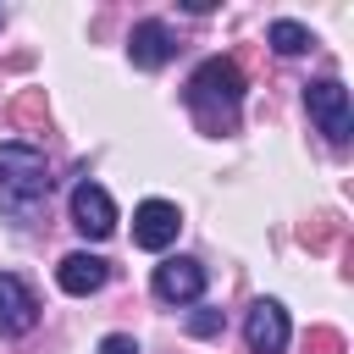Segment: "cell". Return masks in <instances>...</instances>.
I'll return each mask as SVG.
<instances>
[{
  "instance_id": "6da1fadb",
  "label": "cell",
  "mask_w": 354,
  "mask_h": 354,
  "mask_svg": "<svg viewBox=\"0 0 354 354\" xmlns=\"http://www.w3.org/2000/svg\"><path fill=\"white\" fill-rule=\"evenodd\" d=\"M238 105H243V72L232 55H210L199 61V72L188 77V111L205 133H232L238 127Z\"/></svg>"
},
{
  "instance_id": "7a4b0ae2",
  "label": "cell",
  "mask_w": 354,
  "mask_h": 354,
  "mask_svg": "<svg viewBox=\"0 0 354 354\" xmlns=\"http://www.w3.org/2000/svg\"><path fill=\"white\" fill-rule=\"evenodd\" d=\"M44 194H50V166H44V155H39L33 144H22V138L0 144V199H6L11 210H28V205H39Z\"/></svg>"
},
{
  "instance_id": "3957f363",
  "label": "cell",
  "mask_w": 354,
  "mask_h": 354,
  "mask_svg": "<svg viewBox=\"0 0 354 354\" xmlns=\"http://www.w3.org/2000/svg\"><path fill=\"white\" fill-rule=\"evenodd\" d=\"M304 111H310V122L326 133V144H348V138H354V105H348V88H343L337 77L304 83Z\"/></svg>"
},
{
  "instance_id": "277c9868",
  "label": "cell",
  "mask_w": 354,
  "mask_h": 354,
  "mask_svg": "<svg viewBox=\"0 0 354 354\" xmlns=\"http://www.w3.org/2000/svg\"><path fill=\"white\" fill-rule=\"evenodd\" d=\"M243 343L254 354H282L288 348V310L277 299H254L243 315Z\"/></svg>"
},
{
  "instance_id": "5b68a950",
  "label": "cell",
  "mask_w": 354,
  "mask_h": 354,
  "mask_svg": "<svg viewBox=\"0 0 354 354\" xmlns=\"http://www.w3.org/2000/svg\"><path fill=\"white\" fill-rule=\"evenodd\" d=\"M72 227L83 238H111L116 232V205L100 183H77L72 188Z\"/></svg>"
},
{
  "instance_id": "8992f818",
  "label": "cell",
  "mask_w": 354,
  "mask_h": 354,
  "mask_svg": "<svg viewBox=\"0 0 354 354\" xmlns=\"http://www.w3.org/2000/svg\"><path fill=\"white\" fill-rule=\"evenodd\" d=\"M177 227H183V216H177V205H166V199H144V205L133 210V243L149 249V254H160L166 243H177Z\"/></svg>"
},
{
  "instance_id": "52a82bcc",
  "label": "cell",
  "mask_w": 354,
  "mask_h": 354,
  "mask_svg": "<svg viewBox=\"0 0 354 354\" xmlns=\"http://www.w3.org/2000/svg\"><path fill=\"white\" fill-rule=\"evenodd\" d=\"M155 293H160L166 304H194V299L205 293V266L188 260V254L160 260V266H155Z\"/></svg>"
},
{
  "instance_id": "ba28073f",
  "label": "cell",
  "mask_w": 354,
  "mask_h": 354,
  "mask_svg": "<svg viewBox=\"0 0 354 354\" xmlns=\"http://www.w3.org/2000/svg\"><path fill=\"white\" fill-rule=\"evenodd\" d=\"M33 326H39V299L28 293L22 277L0 271V332H6V337H22V332H33Z\"/></svg>"
},
{
  "instance_id": "9c48e42d",
  "label": "cell",
  "mask_w": 354,
  "mask_h": 354,
  "mask_svg": "<svg viewBox=\"0 0 354 354\" xmlns=\"http://www.w3.org/2000/svg\"><path fill=\"white\" fill-rule=\"evenodd\" d=\"M105 277H111V266H105L100 254H88V249H72V254L55 266V282H61V293H72V299L100 293V288H105Z\"/></svg>"
},
{
  "instance_id": "30bf717a",
  "label": "cell",
  "mask_w": 354,
  "mask_h": 354,
  "mask_svg": "<svg viewBox=\"0 0 354 354\" xmlns=\"http://www.w3.org/2000/svg\"><path fill=\"white\" fill-rule=\"evenodd\" d=\"M127 55H133V66L155 72V66H166V61L177 55V33H171L166 22H138L133 39H127Z\"/></svg>"
},
{
  "instance_id": "8fae6325",
  "label": "cell",
  "mask_w": 354,
  "mask_h": 354,
  "mask_svg": "<svg viewBox=\"0 0 354 354\" xmlns=\"http://www.w3.org/2000/svg\"><path fill=\"white\" fill-rule=\"evenodd\" d=\"M266 39H271V50H277V55H304V50H310V28H304V22H288V17H282V22H271V28H266Z\"/></svg>"
},
{
  "instance_id": "7c38bea8",
  "label": "cell",
  "mask_w": 354,
  "mask_h": 354,
  "mask_svg": "<svg viewBox=\"0 0 354 354\" xmlns=\"http://www.w3.org/2000/svg\"><path fill=\"white\" fill-rule=\"evenodd\" d=\"M11 116H17V127H39L44 122V88H22L17 105H11Z\"/></svg>"
},
{
  "instance_id": "4fadbf2b",
  "label": "cell",
  "mask_w": 354,
  "mask_h": 354,
  "mask_svg": "<svg viewBox=\"0 0 354 354\" xmlns=\"http://www.w3.org/2000/svg\"><path fill=\"white\" fill-rule=\"evenodd\" d=\"M304 354H343V332H332V326L304 332Z\"/></svg>"
},
{
  "instance_id": "5bb4252c",
  "label": "cell",
  "mask_w": 354,
  "mask_h": 354,
  "mask_svg": "<svg viewBox=\"0 0 354 354\" xmlns=\"http://www.w3.org/2000/svg\"><path fill=\"white\" fill-rule=\"evenodd\" d=\"M332 232H337V221H332V216H315V221H310L299 238H304L310 249H326V243H332Z\"/></svg>"
},
{
  "instance_id": "9a60e30c",
  "label": "cell",
  "mask_w": 354,
  "mask_h": 354,
  "mask_svg": "<svg viewBox=\"0 0 354 354\" xmlns=\"http://www.w3.org/2000/svg\"><path fill=\"white\" fill-rule=\"evenodd\" d=\"M188 332H194V337H216V332H221V310H194V315H188Z\"/></svg>"
},
{
  "instance_id": "2e32d148",
  "label": "cell",
  "mask_w": 354,
  "mask_h": 354,
  "mask_svg": "<svg viewBox=\"0 0 354 354\" xmlns=\"http://www.w3.org/2000/svg\"><path fill=\"white\" fill-rule=\"evenodd\" d=\"M100 354H138V343L127 332H111V337H100Z\"/></svg>"
}]
</instances>
